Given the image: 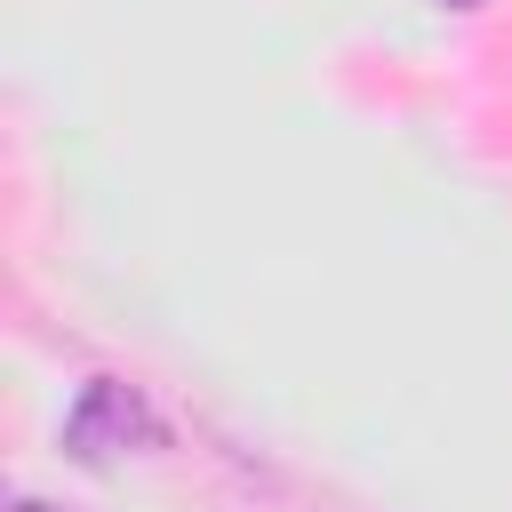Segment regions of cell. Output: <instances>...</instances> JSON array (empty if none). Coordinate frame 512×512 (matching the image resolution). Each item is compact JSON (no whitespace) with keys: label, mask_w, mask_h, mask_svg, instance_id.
I'll return each mask as SVG.
<instances>
[{"label":"cell","mask_w":512,"mask_h":512,"mask_svg":"<svg viewBox=\"0 0 512 512\" xmlns=\"http://www.w3.org/2000/svg\"><path fill=\"white\" fill-rule=\"evenodd\" d=\"M448 8H480V0H448Z\"/></svg>","instance_id":"3957f363"},{"label":"cell","mask_w":512,"mask_h":512,"mask_svg":"<svg viewBox=\"0 0 512 512\" xmlns=\"http://www.w3.org/2000/svg\"><path fill=\"white\" fill-rule=\"evenodd\" d=\"M152 440H160V416H152L128 384H112V376L80 384V400L64 408V448H72L80 464H112L120 448H152Z\"/></svg>","instance_id":"6da1fadb"},{"label":"cell","mask_w":512,"mask_h":512,"mask_svg":"<svg viewBox=\"0 0 512 512\" xmlns=\"http://www.w3.org/2000/svg\"><path fill=\"white\" fill-rule=\"evenodd\" d=\"M16 512H56V504H40V496H16Z\"/></svg>","instance_id":"7a4b0ae2"}]
</instances>
